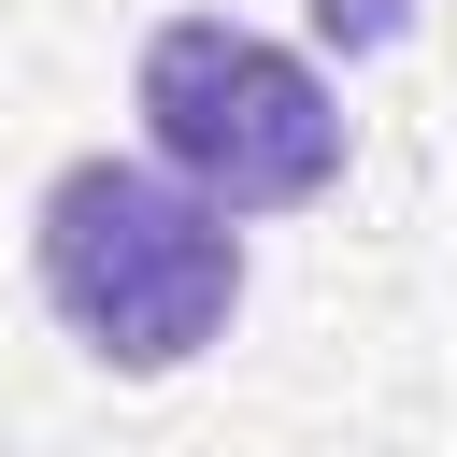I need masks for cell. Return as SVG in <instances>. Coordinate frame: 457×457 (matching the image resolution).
<instances>
[{
  "label": "cell",
  "instance_id": "1",
  "mask_svg": "<svg viewBox=\"0 0 457 457\" xmlns=\"http://www.w3.org/2000/svg\"><path fill=\"white\" fill-rule=\"evenodd\" d=\"M29 286L100 371H186L243 314V228L157 157H57L29 200Z\"/></svg>",
  "mask_w": 457,
  "mask_h": 457
},
{
  "label": "cell",
  "instance_id": "2",
  "mask_svg": "<svg viewBox=\"0 0 457 457\" xmlns=\"http://www.w3.org/2000/svg\"><path fill=\"white\" fill-rule=\"evenodd\" d=\"M129 114L157 143V171H186L228 214H300L343 186V100L300 43L243 29V14H157L129 57Z\"/></svg>",
  "mask_w": 457,
  "mask_h": 457
},
{
  "label": "cell",
  "instance_id": "3",
  "mask_svg": "<svg viewBox=\"0 0 457 457\" xmlns=\"http://www.w3.org/2000/svg\"><path fill=\"white\" fill-rule=\"evenodd\" d=\"M414 14L428 0H314V43L328 57H386V43H414Z\"/></svg>",
  "mask_w": 457,
  "mask_h": 457
}]
</instances>
